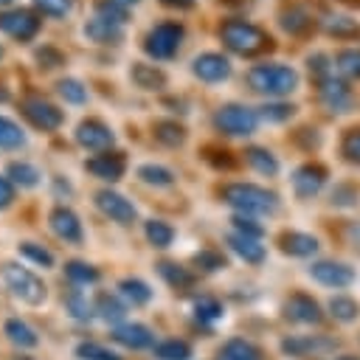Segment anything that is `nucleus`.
I'll list each match as a JSON object with an SVG mask.
<instances>
[{
	"mask_svg": "<svg viewBox=\"0 0 360 360\" xmlns=\"http://www.w3.org/2000/svg\"><path fill=\"white\" fill-rule=\"evenodd\" d=\"M76 357H79V360H121L115 352H110L107 346L93 343V340L79 343V346H76Z\"/></svg>",
	"mask_w": 360,
	"mask_h": 360,
	"instance_id": "48",
	"label": "nucleus"
},
{
	"mask_svg": "<svg viewBox=\"0 0 360 360\" xmlns=\"http://www.w3.org/2000/svg\"><path fill=\"white\" fill-rule=\"evenodd\" d=\"M219 357H222V360H264L262 349H259L256 343L245 340V338L228 340V343L219 349Z\"/></svg>",
	"mask_w": 360,
	"mask_h": 360,
	"instance_id": "29",
	"label": "nucleus"
},
{
	"mask_svg": "<svg viewBox=\"0 0 360 360\" xmlns=\"http://www.w3.org/2000/svg\"><path fill=\"white\" fill-rule=\"evenodd\" d=\"M14 202V183L8 177H0V211Z\"/></svg>",
	"mask_w": 360,
	"mask_h": 360,
	"instance_id": "55",
	"label": "nucleus"
},
{
	"mask_svg": "<svg viewBox=\"0 0 360 360\" xmlns=\"http://www.w3.org/2000/svg\"><path fill=\"white\" fill-rule=\"evenodd\" d=\"M338 360H357V357H352V354H343V357H338Z\"/></svg>",
	"mask_w": 360,
	"mask_h": 360,
	"instance_id": "60",
	"label": "nucleus"
},
{
	"mask_svg": "<svg viewBox=\"0 0 360 360\" xmlns=\"http://www.w3.org/2000/svg\"><path fill=\"white\" fill-rule=\"evenodd\" d=\"M0 31L17 42H31L42 31V20L31 8H6L0 11Z\"/></svg>",
	"mask_w": 360,
	"mask_h": 360,
	"instance_id": "8",
	"label": "nucleus"
},
{
	"mask_svg": "<svg viewBox=\"0 0 360 360\" xmlns=\"http://www.w3.org/2000/svg\"><path fill=\"white\" fill-rule=\"evenodd\" d=\"M143 233H146L152 248H169L174 242V228L169 222H163V219H149L143 225Z\"/></svg>",
	"mask_w": 360,
	"mask_h": 360,
	"instance_id": "36",
	"label": "nucleus"
},
{
	"mask_svg": "<svg viewBox=\"0 0 360 360\" xmlns=\"http://www.w3.org/2000/svg\"><path fill=\"white\" fill-rule=\"evenodd\" d=\"M34 62L42 68V70H56V68H62V65H68V56L56 48V45H39L37 51H34Z\"/></svg>",
	"mask_w": 360,
	"mask_h": 360,
	"instance_id": "41",
	"label": "nucleus"
},
{
	"mask_svg": "<svg viewBox=\"0 0 360 360\" xmlns=\"http://www.w3.org/2000/svg\"><path fill=\"white\" fill-rule=\"evenodd\" d=\"M318 98L329 112H349L354 104V96L349 90V84L338 76H329L323 82H318Z\"/></svg>",
	"mask_w": 360,
	"mask_h": 360,
	"instance_id": "12",
	"label": "nucleus"
},
{
	"mask_svg": "<svg viewBox=\"0 0 360 360\" xmlns=\"http://www.w3.org/2000/svg\"><path fill=\"white\" fill-rule=\"evenodd\" d=\"M6 177L20 188H37L39 180H42V172L28 160H11L6 166Z\"/></svg>",
	"mask_w": 360,
	"mask_h": 360,
	"instance_id": "24",
	"label": "nucleus"
},
{
	"mask_svg": "<svg viewBox=\"0 0 360 360\" xmlns=\"http://www.w3.org/2000/svg\"><path fill=\"white\" fill-rule=\"evenodd\" d=\"M14 0H0V8H6V6H11Z\"/></svg>",
	"mask_w": 360,
	"mask_h": 360,
	"instance_id": "59",
	"label": "nucleus"
},
{
	"mask_svg": "<svg viewBox=\"0 0 360 360\" xmlns=\"http://www.w3.org/2000/svg\"><path fill=\"white\" fill-rule=\"evenodd\" d=\"M56 93H59V98H62L65 104H70V107H82V104H87V98H90L87 84H84L82 79H76V76L59 79V82H56Z\"/></svg>",
	"mask_w": 360,
	"mask_h": 360,
	"instance_id": "26",
	"label": "nucleus"
},
{
	"mask_svg": "<svg viewBox=\"0 0 360 360\" xmlns=\"http://www.w3.org/2000/svg\"><path fill=\"white\" fill-rule=\"evenodd\" d=\"M112 340L115 343H121V346H127V349H149L152 343H155V335H152V329L149 326H143V323H118L115 329H112Z\"/></svg>",
	"mask_w": 360,
	"mask_h": 360,
	"instance_id": "20",
	"label": "nucleus"
},
{
	"mask_svg": "<svg viewBox=\"0 0 360 360\" xmlns=\"http://www.w3.org/2000/svg\"><path fill=\"white\" fill-rule=\"evenodd\" d=\"M194 315L202 323H214V321L222 318V304L217 298H211V295H202V298L194 301Z\"/></svg>",
	"mask_w": 360,
	"mask_h": 360,
	"instance_id": "45",
	"label": "nucleus"
},
{
	"mask_svg": "<svg viewBox=\"0 0 360 360\" xmlns=\"http://www.w3.org/2000/svg\"><path fill=\"white\" fill-rule=\"evenodd\" d=\"M309 276H312L318 284H323V287H335V290L349 287V284L354 281V270H352L349 264H343V262H329V259L315 262V264L309 267Z\"/></svg>",
	"mask_w": 360,
	"mask_h": 360,
	"instance_id": "16",
	"label": "nucleus"
},
{
	"mask_svg": "<svg viewBox=\"0 0 360 360\" xmlns=\"http://www.w3.org/2000/svg\"><path fill=\"white\" fill-rule=\"evenodd\" d=\"M65 307H68V312H70L76 321H90L93 312H96V307H93L82 292H76V290L65 295Z\"/></svg>",
	"mask_w": 360,
	"mask_h": 360,
	"instance_id": "44",
	"label": "nucleus"
},
{
	"mask_svg": "<svg viewBox=\"0 0 360 360\" xmlns=\"http://www.w3.org/2000/svg\"><path fill=\"white\" fill-rule=\"evenodd\" d=\"M0 276H3L6 287L11 290V295L20 298L28 307H39L45 301V295H48L42 278L37 273H31L28 267H20L17 262H3L0 264Z\"/></svg>",
	"mask_w": 360,
	"mask_h": 360,
	"instance_id": "4",
	"label": "nucleus"
},
{
	"mask_svg": "<svg viewBox=\"0 0 360 360\" xmlns=\"http://www.w3.org/2000/svg\"><path fill=\"white\" fill-rule=\"evenodd\" d=\"M84 169H87L93 177H98V180L115 183V180H121L124 172H127V158H124V152L107 149V152H101V155L84 160Z\"/></svg>",
	"mask_w": 360,
	"mask_h": 360,
	"instance_id": "14",
	"label": "nucleus"
},
{
	"mask_svg": "<svg viewBox=\"0 0 360 360\" xmlns=\"http://www.w3.org/2000/svg\"><path fill=\"white\" fill-rule=\"evenodd\" d=\"M231 225H233V231L242 233V236H253V239H259V236L264 233L262 222H256V219L248 217V214H233V217H231Z\"/></svg>",
	"mask_w": 360,
	"mask_h": 360,
	"instance_id": "52",
	"label": "nucleus"
},
{
	"mask_svg": "<svg viewBox=\"0 0 360 360\" xmlns=\"http://www.w3.org/2000/svg\"><path fill=\"white\" fill-rule=\"evenodd\" d=\"M8 98H11V96H8V90H6V87H3V84H0V104H6V101H8Z\"/></svg>",
	"mask_w": 360,
	"mask_h": 360,
	"instance_id": "58",
	"label": "nucleus"
},
{
	"mask_svg": "<svg viewBox=\"0 0 360 360\" xmlns=\"http://www.w3.org/2000/svg\"><path fill=\"white\" fill-rule=\"evenodd\" d=\"M338 346V340L323 338V335H295V338H284L281 340V352L290 357H307V354H321V352H332Z\"/></svg>",
	"mask_w": 360,
	"mask_h": 360,
	"instance_id": "17",
	"label": "nucleus"
},
{
	"mask_svg": "<svg viewBox=\"0 0 360 360\" xmlns=\"http://www.w3.org/2000/svg\"><path fill=\"white\" fill-rule=\"evenodd\" d=\"M20 112L34 129H42V132H56L65 124V110H59L53 101L42 96H25L20 101Z\"/></svg>",
	"mask_w": 360,
	"mask_h": 360,
	"instance_id": "7",
	"label": "nucleus"
},
{
	"mask_svg": "<svg viewBox=\"0 0 360 360\" xmlns=\"http://www.w3.org/2000/svg\"><path fill=\"white\" fill-rule=\"evenodd\" d=\"M34 6L45 14V17H56V20H65L70 11H73V6H76V0H34Z\"/></svg>",
	"mask_w": 360,
	"mask_h": 360,
	"instance_id": "50",
	"label": "nucleus"
},
{
	"mask_svg": "<svg viewBox=\"0 0 360 360\" xmlns=\"http://www.w3.org/2000/svg\"><path fill=\"white\" fill-rule=\"evenodd\" d=\"M73 138H76V143L82 149H90V152H107L115 143L112 127L107 121H101V118H84V121H79Z\"/></svg>",
	"mask_w": 360,
	"mask_h": 360,
	"instance_id": "9",
	"label": "nucleus"
},
{
	"mask_svg": "<svg viewBox=\"0 0 360 360\" xmlns=\"http://www.w3.org/2000/svg\"><path fill=\"white\" fill-rule=\"evenodd\" d=\"M298 70L290 68V65H281V62H262V65H253L248 70V84L262 93V96H273V98H284L290 93L298 90Z\"/></svg>",
	"mask_w": 360,
	"mask_h": 360,
	"instance_id": "1",
	"label": "nucleus"
},
{
	"mask_svg": "<svg viewBox=\"0 0 360 360\" xmlns=\"http://www.w3.org/2000/svg\"><path fill=\"white\" fill-rule=\"evenodd\" d=\"M228 248L239 256V259H245L248 264H262L264 262V256H267V250H264V245L259 242V239H253V236H242V233H228Z\"/></svg>",
	"mask_w": 360,
	"mask_h": 360,
	"instance_id": "23",
	"label": "nucleus"
},
{
	"mask_svg": "<svg viewBox=\"0 0 360 360\" xmlns=\"http://www.w3.org/2000/svg\"><path fill=\"white\" fill-rule=\"evenodd\" d=\"M93 200H96V208H98L104 217H110L112 222H118V225H132L135 217H138L135 205H132L124 194H118V191L101 188V191H96Z\"/></svg>",
	"mask_w": 360,
	"mask_h": 360,
	"instance_id": "11",
	"label": "nucleus"
},
{
	"mask_svg": "<svg viewBox=\"0 0 360 360\" xmlns=\"http://www.w3.org/2000/svg\"><path fill=\"white\" fill-rule=\"evenodd\" d=\"M166 8H177V11H188L194 8V0H160Z\"/></svg>",
	"mask_w": 360,
	"mask_h": 360,
	"instance_id": "56",
	"label": "nucleus"
},
{
	"mask_svg": "<svg viewBox=\"0 0 360 360\" xmlns=\"http://www.w3.org/2000/svg\"><path fill=\"white\" fill-rule=\"evenodd\" d=\"M3 332H6V338H8L14 346H20V349H34V346L39 343L37 332H34L25 321H20V318H8V321L3 323Z\"/></svg>",
	"mask_w": 360,
	"mask_h": 360,
	"instance_id": "28",
	"label": "nucleus"
},
{
	"mask_svg": "<svg viewBox=\"0 0 360 360\" xmlns=\"http://www.w3.org/2000/svg\"><path fill=\"white\" fill-rule=\"evenodd\" d=\"M138 177L146 186H155V188H166V186L174 183V172L169 166H160V163H141L138 166Z\"/></svg>",
	"mask_w": 360,
	"mask_h": 360,
	"instance_id": "33",
	"label": "nucleus"
},
{
	"mask_svg": "<svg viewBox=\"0 0 360 360\" xmlns=\"http://www.w3.org/2000/svg\"><path fill=\"white\" fill-rule=\"evenodd\" d=\"M118 292H121L132 307H143V304L152 301V290H149V284L141 281V278H121V281H118Z\"/></svg>",
	"mask_w": 360,
	"mask_h": 360,
	"instance_id": "34",
	"label": "nucleus"
},
{
	"mask_svg": "<svg viewBox=\"0 0 360 360\" xmlns=\"http://www.w3.org/2000/svg\"><path fill=\"white\" fill-rule=\"evenodd\" d=\"M219 39L225 42L228 51H233L239 56H256V53H262L273 45V39L264 28H259L250 20H239V17L225 20L219 25Z\"/></svg>",
	"mask_w": 360,
	"mask_h": 360,
	"instance_id": "2",
	"label": "nucleus"
},
{
	"mask_svg": "<svg viewBox=\"0 0 360 360\" xmlns=\"http://www.w3.org/2000/svg\"><path fill=\"white\" fill-rule=\"evenodd\" d=\"M340 152L349 163H357L360 166V129H349L340 141Z\"/></svg>",
	"mask_w": 360,
	"mask_h": 360,
	"instance_id": "53",
	"label": "nucleus"
},
{
	"mask_svg": "<svg viewBox=\"0 0 360 360\" xmlns=\"http://www.w3.org/2000/svg\"><path fill=\"white\" fill-rule=\"evenodd\" d=\"M278 245H281V250L287 256H298V259H307V256H312L321 248L318 239L312 233H304V231H287V233H281Z\"/></svg>",
	"mask_w": 360,
	"mask_h": 360,
	"instance_id": "22",
	"label": "nucleus"
},
{
	"mask_svg": "<svg viewBox=\"0 0 360 360\" xmlns=\"http://www.w3.org/2000/svg\"><path fill=\"white\" fill-rule=\"evenodd\" d=\"M0 56H3V48H0Z\"/></svg>",
	"mask_w": 360,
	"mask_h": 360,
	"instance_id": "61",
	"label": "nucleus"
},
{
	"mask_svg": "<svg viewBox=\"0 0 360 360\" xmlns=\"http://www.w3.org/2000/svg\"><path fill=\"white\" fill-rule=\"evenodd\" d=\"M284 315H287L290 321H295V323H318V321L323 318L318 301H315L312 295H307V292L290 295L287 304H284Z\"/></svg>",
	"mask_w": 360,
	"mask_h": 360,
	"instance_id": "18",
	"label": "nucleus"
},
{
	"mask_svg": "<svg viewBox=\"0 0 360 360\" xmlns=\"http://www.w3.org/2000/svg\"><path fill=\"white\" fill-rule=\"evenodd\" d=\"M256 112H259V118L267 121V124H284V121H290V118L295 115V104H287V101H267V104H262Z\"/></svg>",
	"mask_w": 360,
	"mask_h": 360,
	"instance_id": "37",
	"label": "nucleus"
},
{
	"mask_svg": "<svg viewBox=\"0 0 360 360\" xmlns=\"http://www.w3.org/2000/svg\"><path fill=\"white\" fill-rule=\"evenodd\" d=\"M186 39V28L183 22L177 20H166V22H158L146 31L143 37V53L158 59V62H166V59H174L180 45Z\"/></svg>",
	"mask_w": 360,
	"mask_h": 360,
	"instance_id": "5",
	"label": "nucleus"
},
{
	"mask_svg": "<svg viewBox=\"0 0 360 360\" xmlns=\"http://www.w3.org/2000/svg\"><path fill=\"white\" fill-rule=\"evenodd\" d=\"M82 34L96 42V45H121L124 42V25H115V22H107L101 17H90L84 25H82Z\"/></svg>",
	"mask_w": 360,
	"mask_h": 360,
	"instance_id": "19",
	"label": "nucleus"
},
{
	"mask_svg": "<svg viewBox=\"0 0 360 360\" xmlns=\"http://www.w3.org/2000/svg\"><path fill=\"white\" fill-rule=\"evenodd\" d=\"M112 3H118V6H124V8H132V6H138L141 0H112Z\"/></svg>",
	"mask_w": 360,
	"mask_h": 360,
	"instance_id": "57",
	"label": "nucleus"
},
{
	"mask_svg": "<svg viewBox=\"0 0 360 360\" xmlns=\"http://www.w3.org/2000/svg\"><path fill=\"white\" fill-rule=\"evenodd\" d=\"M335 68L352 79H360V48H343L335 56Z\"/></svg>",
	"mask_w": 360,
	"mask_h": 360,
	"instance_id": "46",
	"label": "nucleus"
},
{
	"mask_svg": "<svg viewBox=\"0 0 360 360\" xmlns=\"http://www.w3.org/2000/svg\"><path fill=\"white\" fill-rule=\"evenodd\" d=\"M245 160H248V166H250L253 172H259V174L273 177V174L278 172L276 155H273L270 149H264V146H248V149H245Z\"/></svg>",
	"mask_w": 360,
	"mask_h": 360,
	"instance_id": "30",
	"label": "nucleus"
},
{
	"mask_svg": "<svg viewBox=\"0 0 360 360\" xmlns=\"http://www.w3.org/2000/svg\"><path fill=\"white\" fill-rule=\"evenodd\" d=\"M65 276H68V281H73V284H96L98 278H101V273L93 267V264H87V262H82V259H70L68 264H65Z\"/></svg>",
	"mask_w": 360,
	"mask_h": 360,
	"instance_id": "35",
	"label": "nucleus"
},
{
	"mask_svg": "<svg viewBox=\"0 0 360 360\" xmlns=\"http://www.w3.org/2000/svg\"><path fill=\"white\" fill-rule=\"evenodd\" d=\"M323 31L338 39H354V37H360V22L349 14H329L323 20Z\"/></svg>",
	"mask_w": 360,
	"mask_h": 360,
	"instance_id": "27",
	"label": "nucleus"
},
{
	"mask_svg": "<svg viewBox=\"0 0 360 360\" xmlns=\"http://www.w3.org/2000/svg\"><path fill=\"white\" fill-rule=\"evenodd\" d=\"M231 59L219 51H202L191 59V73L205 84H219L231 76Z\"/></svg>",
	"mask_w": 360,
	"mask_h": 360,
	"instance_id": "10",
	"label": "nucleus"
},
{
	"mask_svg": "<svg viewBox=\"0 0 360 360\" xmlns=\"http://www.w3.org/2000/svg\"><path fill=\"white\" fill-rule=\"evenodd\" d=\"M194 264L200 270H205V273H214V270H222L225 267V256L219 250H200L194 256Z\"/></svg>",
	"mask_w": 360,
	"mask_h": 360,
	"instance_id": "54",
	"label": "nucleus"
},
{
	"mask_svg": "<svg viewBox=\"0 0 360 360\" xmlns=\"http://www.w3.org/2000/svg\"><path fill=\"white\" fill-rule=\"evenodd\" d=\"M129 82L138 87V90H146V93H158L166 87V73L155 65H146V62H132L129 68Z\"/></svg>",
	"mask_w": 360,
	"mask_h": 360,
	"instance_id": "21",
	"label": "nucleus"
},
{
	"mask_svg": "<svg viewBox=\"0 0 360 360\" xmlns=\"http://www.w3.org/2000/svg\"><path fill=\"white\" fill-rule=\"evenodd\" d=\"M326 177H329L326 166H321V163H301L292 172V188H295L298 197L307 200V197H315L326 186Z\"/></svg>",
	"mask_w": 360,
	"mask_h": 360,
	"instance_id": "15",
	"label": "nucleus"
},
{
	"mask_svg": "<svg viewBox=\"0 0 360 360\" xmlns=\"http://www.w3.org/2000/svg\"><path fill=\"white\" fill-rule=\"evenodd\" d=\"M259 127V112L245 107V104H222L214 112V129L231 138H242V135H253Z\"/></svg>",
	"mask_w": 360,
	"mask_h": 360,
	"instance_id": "6",
	"label": "nucleus"
},
{
	"mask_svg": "<svg viewBox=\"0 0 360 360\" xmlns=\"http://www.w3.org/2000/svg\"><path fill=\"white\" fill-rule=\"evenodd\" d=\"M48 225H51V231H53L62 242L82 245V239H84L82 222H79L76 211H70L68 205H56V208H51V214H48Z\"/></svg>",
	"mask_w": 360,
	"mask_h": 360,
	"instance_id": "13",
	"label": "nucleus"
},
{
	"mask_svg": "<svg viewBox=\"0 0 360 360\" xmlns=\"http://www.w3.org/2000/svg\"><path fill=\"white\" fill-rule=\"evenodd\" d=\"M20 146H25V132L20 129L17 121L0 115V149H20Z\"/></svg>",
	"mask_w": 360,
	"mask_h": 360,
	"instance_id": "39",
	"label": "nucleus"
},
{
	"mask_svg": "<svg viewBox=\"0 0 360 360\" xmlns=\"http://www.w3.org/2000/svg\"><path fill=\"white\" fill-rule=\"evenodd\" d=\"M155 357L158 360H188L191 357V346L186 340L172 338V340H163V343L155 346Z\"/></svg>",
	"mask_w": 360,
	"mask_h": 360,
	"instance_id": "42",
	"label": "nucleus"
},
{
	"mask_svg": "<svg viewBox=\"0 0 360 360\" xmlns=\"http://www.w3.org/2000/svg\"><path fill=\"white\" fill-rule=\"evenodd\" d=\"M93 17H101V20L115 22V25H127L129 22V8H124L112 0H96L93 3Z\"/></svg>",
	"mask_w": 360,
	"mask_h": 360,
	"instance_id": "38",
	"label": "nucleus"
},
{
	"mask_svg": "<svg viewBox=\"0 0 360 360\" xmlns=\"http://www.w3.org/2000/svg\"><path fill=\"white\" fill-rule=\"evenodd\" d=\"M307 65H309V73L315 76V82H323V79L335 76V59H329L326 53H309Z\"/></svg>",
	"mask_w": 360,
	"mask_h": 360,
	"instance_id": "49",
	"label": "nucleus"
},
{
	"mask_svg": "<svg viewBox=\"0 0 360 360\" xmlns=\"http://www.w3.org/2000/svg\"><path fill=\"white\" fill-rule=\"evenodd\" d=\"M93 307H96V315H98L101 321H107V323H118V321H124V315H127V307L121 304V298H118V295H110V292H101Z\"/></svg>",
	"mask_w": 360,
	"mask_h": 360,
	"instance_id": "32",
	"label": "nucleus"
},
{
	"mask_svg": "<svg viewBox=\"0 0 360 360\" xmlns=\"http://www.w3.org/2000/svg\"><path fill=\"white\" fill-rule=\"evenodd\" d=\"M152 132H155V141L163 143V146H183L186 143V127L174 118H160L152 124Z\"/></svg>",
	"mask_w": 360,
	"mask_h": 360,
	"instance_id": "25",
	"label": "nucleus"
},
{
	"mask_svg": "<svg viewBox=\"0 0 360 360\" xmlns=\"http://www.w3.org/2000/svg\"><path fill=\"white\" fill-rule=\"evenodd\" d=\"M202 158H205L214 169H233V166H236V158H233L228 149H222V146H205V149H202Z\"/></svg>",
	"mask_w": 360,
	"mask_h": 360,
	"instance_id": "51",
	"label": "nucleus"
},
{
	"mask_svg": "<svg viewBox=\"0 0 360 360\" xmlns=\"http://www.w3.org/2000/svg\"><path fill=\"white\" fill-rule=\"evenodd\" d=\"M278 22H281V28L287 34H304V31L312 28V17L304 8H287V11H281Z\"/></svg>",
	"mask_w": 360,
	"mask_h": 360,
	"instance_id": "40",
	"label": "nucleus"
},
{
	"mask_svg": "<svg viewBox=\"0 0 360 360\" xmlns=\"http://www.w3.org/2000/svg\"><path fill=\"white\" fill-rule=\"evenodd\" d=\"M20 256H25L28 262H34L39 267H53V253L37 242H20Z\"/></svg>",
	"mask_w": 360,
	"mask_h": 360,
	"instance_id": "47",
	"label": "nucleus"
},
{
	"mask_svg": "<svg viewBox=\"0 0 360 360\" xmlns=\"http://www.w3.org/2000/svg\"><path fill=\"white\" fill-rule=\"evenodd\" d=\"M158 273H160V278H163L169 287H174V290H186V287L194 284V273H191L188 267L177 264V262H158Z\"/></svg>",
	"mask_w": 360,
	"mask_h": 360,
	"instance_id": "31",
	"label": "nucleus"
},
{
	"mask_svg": "<svg viewBox=\"0 0 360 360\" xmlns=\"http://www.w3.org/2000/svg\"><path fill=\"white\" fill-rule=\"evenodd\" d=\"M329 312H332V318H335V321L349 323V321H354V318H357L360 307H357V301H354V298H349V295H335V298L329 301Z\"/></svg>",
	"mask_w": 360,
	"mask_h": 360,
	"instance_id": "43",
	"label": "nucleus"
},
{
	"mask_svg": "<svg viewBox=\"0 0 360 360\" xmlns=\"http://www.w3.org/2000/svg\"><path fill=\"white\" fill-rule=\"evenodd\" d=\"M222 200L236 208V214H273L278 208V194L264 188V186H256V183H228L222 188Z\"/></svg>",
	"mask_w": 360,
	"mask_h": 360,
	"instance_id": "3",
	"label": "nucleus"
}]
</instances>
